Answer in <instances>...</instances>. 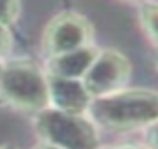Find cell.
Listing matches in <instances>:
<instances>
[{
    "mask_svg": "<svg viewBox=\"0 0 158 149\" xmlns=\"http://www.w3.org/2000/svg\"><path fill=\"white\" fill-rule=\"evenodd\" d=\"M87 115L109 131H131L158 119V93L145 88H121L93 97Z\"/></svg>",
    "mask_w": 158,
    "mask_h": 149,
    "instance_id": "cell-1",
    "label": "cell"
},
{
    "mask_svg": "<svg viewBox=\"0 0 158 149\" xmlns=\"http://www.w3.org/2000/svg\"><path fill=\"white\" fill-rule=\"evenodd\" d=\"M0 97L12 107L24 112H39L49 106L48 75L31 60L19 58L3 64Z\"/></svg>",
    "mask_w": 158,
    "mask_h": 149,
    "instance_id": "cell-2",
    "label": "cell"
},
{
    "mask_svg": "<svg viewBox=\"0 0 158 149\" xmlns=\"http://www.w3.org/2000/svg\"><path fill=\"white\" fill-rule=\"evenodd\" d=\"M35 115V131L48 146L63 149L98 146L97 125L87 114H69L48 106Z\"/></svg>",
    "mask_w": 158,
    "mask_h": 149,
    "instance_id": "cell-3",
    "label": "cell"
},
{
    "mask_svg": "<svg viewBox=\"0 0 158 149\" xmlns=\"http://www.w3.org/2000/svg\"><path fill=\"white\" fill-rule=\"evenodd\" d=\"M94 28L87 17L73 10H64L48 23L42 36V51L46 57L73 51L91 45Z\"/></svg>",
    "mask_w": 158,
    "mask_h": 149,
    "instance_id": "cell-4",
    "label": "cell"
},
{
    "mask_svg": "<svg viewBox=\"0 0 158 149\" xmlns=\"http://www.w3.org/2000/svg\"><path fill=\"white\" fill-rule=\"evenodd\" d=\"M130 76L131 63L123 52L116 49H98L82 82L91 96L98 97L124 88Z\"/></svg>",
    "mask_w": 158,
    "mask_h": 149,
    "instance_id": "cell-5",
    "label": "cell"
},
{
    "mask_svg": "<svg viewBox=\"0 0 158 149\" xmlns=\"http://www.w3.org/2000/svg\"><path fill=\"white\" fill-rule=\"evenodd\" d=\"M49 106L69 114H87L93 96L88 93L82 79L64 78L48 73Z\"/></svg>",
    "mask_w": 158,
    "mask_h": 149,
    "instance_id": "cell-6",
    "label": "cell"
},
{
    "mask_svg": "<svg viewBox=\"0 0 158 149\" xmlns=\"http://www.w3.org/2000/svg\"><path fill=\"white\" fill-rule=\"evenodd\" d=\"M97 49L94 45H87L73 51L58 54L48 57L46 63V72L51 75H58L64 78H73V79H82L87 73L88 67L96 58Z\"/></svg>",
    "mask_w": 158,
    "mask_h": 149,
    "instance_id": "cell-7",
    "label": "cell"
},
{
    "mask_svg": "<svg viewBox=\"0 0 158 149\" xmlns=\"http://www.w3.org/2000/svg\"><path fill=\"white\" fill-rule=\"evenodd\" d=\"M140 23L146 35L151 37L152 42L158 46V3L148 2L143 3L140 8Z\"/></svg>",
    "mask_w": 158,
    "mask_h": 149,
    "instance_id": "cell-8",
    "label": "cell"
},
{
    "mask_svg": "<svg viewBox=\"0 0 158 149\" xmlns=\"http://www.w3.org/2000/svg\"><path fill=\"white\" fill-rule=\"evenodd\" d=\"M21 2L19 0H0V23L10 26L19 17Z\"/></svg>",
    "mask_w": 158,
    "mask_h": 149,
    "instance_id": "cell-9",
    "label": "cell"
},
{
    "mask_svg": "<svg viewBox=\"0 0 158 149\" xmlns=\"http://www.w3.org/2000/svg\"><path fill=\"white\" fill-rule=\"evenodd\" d=\"M14 48V37L9 30V26L0 23V60L10 54Z\"/></svg>",
    "mask_w": 158,
    "mask_h": 149,
    "instance_id": "cell-10",
    "label": "cell"
},
{
    "mask_svg": "<svg viewBox=\"0 0 158 149\" xmlns=\"http://www.w3.org/2000/svg\"><path fill=\"white\" fill-rule=\"evenodd\" d=\"M145 140L148 143L149 148H157L158 149V119L152 121L151 124L146 125L145 130Z\"/></svg>",
    "mask_w": 158,
    "mask_h": 149,
    "instance_id": "cell-11",
    "label": "cell"
},
{
    "mask_svg": "<svg viewBox=\"0 0 158 149\" xmlns=\"http://www.w3.org/2000/svg\"><path fill=\"white\" fill-rule=\"evenodd\" d=\"M2 70H3V63L0 61V78H2Z\"/></svg>",
    "mask_w": 158,
    "mask_h": 149,
    "instance_id": "cell-12",
    "label": "cell"
},
{
    "mask_svg": "<svg viewBox=\"0 0 158 149\" xmlns=\"http://www.w3.org/2000/svg\"><path fill=\"white\" fill-rule=\"evenodd\" d=\"M155 61H157V67H158V46H157V55H155Z\"/></svg>",
    "mask_w": 158,
    "mask_h": 149,
    "instance_id": "cell-13",
    "label": "cell"
}]
</instances>
